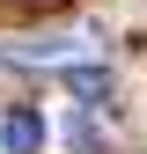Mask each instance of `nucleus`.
<instances>
[{
	"label": "nucleus",
	"instance_id": "nucleus-1",
	"mask_svg": "<svg viewBox=\"0 0 147 154\" xmlns=\"http://www.w3.org/2000/svg\"><path fill=\"white\" fill-rule=\"evenodd\" d=\"M37 140H44V125H37L30 110H8V118H0V147L8 154H37Z\"/></svg>",
	"mask_w": 147,
	"mask_h": 154
},
{
	"label": "nucleus",
	"instance_id": "nucleus-2",
	"mask_svg": "<svg viewBox=\"0 0 147 154\" xmlns=\"http://www.w3.org/2000/svg\"><path fill=\"white\" fill-rule=\"evenodd\" d=\"M66 88L81 95V103H110V73H103V66H81V73H66Z\"/></svg>",
	"mask_w": 147,
	"mask_h": 154
}]
</instances>
